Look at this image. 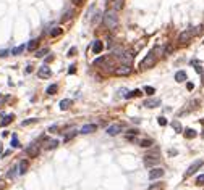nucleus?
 I'll return each instance as SVG.
<instances>
[{
    "label": "nucleus",
    "instance_id": "21",
    "mask_svg": "<svg viewBox=\"0 0 204 190\" xmlns=\"http://www.w3.org/2000/svg\"><path fill=\"white\" fill-rule=\"evenodd\" d=\"M63 34V29L62 28H53L52 31H50V37H58V35Z\"/></svg>",
    "mask_w": 204,
    "mask_h": 190
},
{
    "label": "nucleus",
    "instance_id": "4",
    "mask_svg": "<svg viewBox=\"0 0 204 190\" xmlns=\"http://www.w3.org/2000/svg\"><path fill=\"white\" fill-rule=\"evenodd\" d=\"M143 163H144V166H148V168H154L155 164H159L160 163V158H159L157 155H146L144 159H143Z\"/></svg>",
    "mask_w": 204,
    "mask_h": 190
},
{
    "label": "nucleus",
    "instance_id": "44",
    "mask_svg": "<svg viewBox=\"0 0 204 190\" xmlns=\"http://www.w3.org/2000/svg\"><path fill=\"white\" fill-rule=\"evenodd\" d=\"M57 129H58V126H52V127H50V129H49V132H55V131H57Z\"/></svg>",
    "mask_w": 204,
    "mask_h": 190
},
{
    "label": "nucleus",
    "instance_id": "48",
    "mask_svg": "<svg viewBox=\"0 0 204 190\" xmlns=\"http://www.w3.org/2000/svg\"><path fill=\"white\" fill-rule=\"evenodd\" d=\"M0 182H2V179H0Z\"/></svg>",
    "mask_w": 204,
    "mask_h": 190
},
{
    "label": "nucleus",
    "instance_id": "14",
    "mask_svg": "<svg viewBox=\"0 0 204 190\" xmlns=\"http://www.w3.org/2000/svg\"><path fill=\"white\" fill-rule=\"evenodd\" d=\"M143 105H144L146 108H155V106L160 105V98H151V100H146Z\"/></svg>",
    "mask_w": 204,
    "mask_h": 190
},
{
    "label": "nucleus",
    "instance_id": "45",
    "mask_svg": "<svg viewBox=\"0 0 204 190\" xmlns=\"http://www.w3.org/2000/svg\"><path fill=\"white\" fill-rule=\"evenodd\" d=\"M194 65H196V63H194ZM196 71H198V73H203V68H201L199 65H196Z\"/></svg>",
    "mask_w": 204,
    "mask_h": 190
},
{
    "label": "nucleus",
    "instance_id": "37",
    "mask_svg": "<svg viewBox=\"0 0 204 190\" xmlns=\"http://www.w3.org/2000/svg\"><path fill=\"white\" fill-rule=\"evenodd\" d=\"M71 15H73V11H67V13L62 16V21H67V19H70L71 18Z\"/></svg>",
    "mask_w": 204,
    "mask_h": 190
},
{
    "label": "nucleus",
    "instance_id": "9",
    "mask_svg": "<svg viewBox=\"0 0 204 190\" xmlns=\"http://www.w3.org/2000/svg\"><path fill=\"white\" fill-rule=\"evenodd\" d=\"M130 73H131V66H125V65H122L120 68L113 69V74H115V76H128Z\"/></svg>",
    "mask_w": 204,
    "mask_h": 190
},
{
    "label": "nucleus",
    "instance_id": "34",
    "mask_svg": "<svg viewBox=\"0 0 204 190\" xmlns=\"http://www.w3.org/2000/svg\"><path fill=\"white\" fill-rule=\"evenodd\" d=\"M16 169H18L16 166H15V168H11V169H10V171H8V174H7V177H10V179H13V177H15V176H16Z\"/></svg>",
    "mask_w": 204,
    "mask_h": 190
},
{
    "label": "nucleus",
    "instance_id": "41",
    "mask_svg": "<svg viewBox=\"0 0 204 190\" xmlns=\"http://www.w3.org/2000/svg\"><path fill=\"white\" fill-rule=\"evenodd\" d=\"M10 53V50H0V56H7Z\"/></svg>",
    "mask_w": 204,
    "mask_h": 190
},
{
    "label": "nucleus",
    "instance_id": "7",
    "mask_svg": "<svg viewBox=\"0 0 204 190\" xmlns=\"http://www.w3.org/2000/svg\"><path fill=\"white\" fill-rule=\"evenodd\" d=\"M37 76L41 77V79H49V77L52 76V71H50V68L47 65H42L37 69Z\"/></svg>",
    "mask_w": 204,
    "mask_h": 190
},
{
    "label": "nucleus",
    "instance_id": "39",
    "mask_svg": "<svg viewBox=\"0 0 204 190\" xmlns=\"http://www.w3.org/2000/svg\"><path fill=\"white\" fill-rule=\"evenodd\" d=\"M75 53H76V47H71V49L68 50V56H75Z\"/></svg>",
    "mask_w": 204,
    "mask_h": 190
},
{
    "label": "nucleus",
    "instance_id": "46",
    "mask_svg": "<svg viewBox=\"0 0 204 190\" xmlns=\"http://www.w3.org/2000/svg\"><path fill=\"white\" fill-rule=\"evenodd\" d=\"M186 89H188V90H191V89H193V84L188 82V84H186Z\"/></svg>",
    "mask_w": 204,
    "mask_h": 190
},
{
    "label": "nucleus",
    "instance_id": "29",
    "mask_svg": "<svg viewBox=\"0 0 204 190\" xmlns=\"http://www.w3.org/2000/svg\"><path fill=\"white\" fill-rule=\"evenodd\" d=\"M36 122H37V119H36V118H29V119H26V121H23V122H21V126H23V127H25V126H29V124H36Z\"/></svg>",
    "mask_w": 204,
    "mask_h": 190
},
{
    "label": "nucleus",
    "instance_id": "27",
    "mask_svg": "<svg viewBox=\"0 0 204 190\" xmlns=\"http://www.w3.org/2000/svg\"><path fill=\"white\" fill-rule=\"evenodd\" d=\"M141 95V90H133V92H128V93H125V98H131V97H139Z\"/></svg>",
    "mask_w": 204,
    "mask_h": 190
},
{
    "label": "nucleus",
    "instance_id": "30",
    "mask_svg": "<svg viewBox=\"0 0 204 190\" xmlns=\"http://www.w3.org/2000/svg\"><path fill=\"white\" fill-rule=\"evenodd\" d=\"M172 127L175 129V131L178 132V134H180V132H183V127H181V124H180L178 121H173V122H172Z\"/></svg>",
    "mask_w": 204,
    "mask_h": 190
},
{
    "label": "nucleus",
    "instance_id": "35",
    "mask_svg": "<svg viewBox=\"0 0 204 190\" xmlns=\"http://www.w3.org/2000/svg\"><path fill=\"white\" fill-rule=\"evenodd\" d=\"M144 92L148 93V95H154V93H155V90H154V87H151V86H146V87H144Z\"/></svg>",
    "mask_w": 204,
    "mask_h": 190
},
{
    "label": "nucleus",
    "instance_id": "8",
    "mask_svg": "<svg viewBox=\"0 0 204 190\" xmlns=\"http://www.w3.org/2000/svg\"><path fill=\"white\" fill-rule=\"evenodd\" d=\"M164 174H165V171L162 169V168H152V171L149 173V179L151 180L160 179V177H164Z\"/></svg>",
    "mask_w": 204,
    "mask_h": 190
},
{
    "label": "nucleus",
    "instance_id": "32",
    "mask_svg": "<svg viewBox=\"0 0 204 190\" xmlns=\"http://www.w3.org/2000/svg\"><path fill=\"white\" fill-rule=\"evenodd\" d=\"M11 147H13V148H20V142H18L16 135H13V137H11Z\"/></svg>",
    "mask_w": 204,
    "mask_h": 190
},
{
    "label": "nucleus",
    "instance_id": "15",
    "mask_svg": "<svg viewBox=\"0 0 204 190\" xmlns=\"http://www.w3.org/2000/svg\"><path fill=\"white\" fill-rule=\"evenodd\" d=\"M102 49H104L102 40H94V44H92V53H101Z\"/></svg>",
    "mask_w": 204,
    "mask_h": 190
},
{
    "label": "nucleus",
    "instance_id": "17",
    "mask_svg": "<svg viewBox=\"0 0 204 190\" xmlns=\"http://www.w3.org/2000/svg\"><path fill=\"white\" fill-rule=\"evenodd\" d=\"M71 105H73V100H70V98H65V100L60 102V110L65 111V110H68V108H70Z\"/></svg>",
    "mask_w": 204,
    "mask_h": 190
},
{
    "label": "nucleus",
    "instance_id": "31",
    "mask_svg": "<svg viewBox=\"0 0 204 190\" xmlns=\"http://www.w3.org/2000/svg\"><path fill=\"white\" fill-rule=\"evenodd\" d=\"M47 52H49V49H41V50H36V56H37V58H42V56L46 55Z\"/></svg>",
    "mask_w": 204,
    "mask_h": 190
},
{
    "label": "nucleus",
    "instance_id": "47",
    "mask_svg": "<svg viewBox=\"0 0 204 190\" xmlns=\"http://www.w3.org/2000/svg\"><path fill=\"white\" fill-rule=\"evenodd\" d=\"M0 155H2V145H0Z\"/></svg>",
    "mask_w": 204,
    "mask_h": 190
},
{
    "label": "nucleus",
    "instance_id": "24",
    "mask_svg": "<svg viewBox=\"0 0 204 190\" xmlns=\"http://www.w3.org/2000/svg\"><path fill=\"white\" fill-rule=\"evenodd\" d=\"M13 121V114H8V116H5L2 121H0V126H7V124H10V122Z\"/></svg>",
    "mask_w": 204,
    "mask_h": 190
},
{
    "label": "nucleus",
    "instance_id": "3",
    "mask_svg": "<svg viewBox=\"0 0 204 190\" xmlns=\"http://www.w3.org/2000/svg\"><path fill=\"white\" fill-rule=\"evenodd\" d=\"M199 32H201V28H196L194 31H183L181 34L178 35V42L180 44H188V42L191 40V37L196 35V34H199Z\"/></svg>",
    "mask_w": 204,
    "mask_h": 190
},
{
    "label": "nucleus",
    "instance_id": "2",
    "mask_svg": "<svg viewBox=\"0 0 204 190\" xmlns=\"http://www.w3.org/2000/svg\"><path fill=\"white\" fill-rule=\"evenodd\" d=\"M155 55H154V52H151V53H148V55L143 58V61L139 63V68L141 69H149V68H154V65H155Z\"/></svg>",
    "mask_w": 204,
    "mask_h": 190
},
{
    "label": "nucleus",
    "instance_id": "16",
    "mask_svg": "<svg viewBox=\"0 0 204 190\" xmlns=\"http://www.w3.org/2000/svg\"><path fill=\"white\" fill-rule=\"evenodd\" d=\"M109 2L112 3L113 10L118 11V10H122V8H123V2H125V0H109Z\"/></svg>",
    "mask_w": 204,
    "mask_h": 190
},
{
    "label": "nucleus",
    "instance_id": "18",
    "mask_svg": "<svg viewBox=\"0 0 204 190\" xmlns=\"http://www.w3.org/2000/svg\"><path fill=\"white\" fill-rule=\"evenodd\" d=\"M37 45H39V39H32V40H29V44L26 45V49H28L29 52H34V50L37 49Z\"/></svg>",
    "mask_w": 204,
    "mask_h": 190
},
{
    "label": "nucleus",
    "instance_id": "1",
    "mask_svg": "<svg viewBox=\"0 0 204 190\" xmlns=\"http://www.w3.org/2000/svg\"><path fill=\"white\" fill-rule=\"evenodd\" d=\"M102 23H104V26H106L107 29L113 31V29L118 26V16H117V10H113V8L106 10L104 18H102Z\"/></svg>",
    "mask_w": 204,
    "mask_h": 190
},
{
    "label": "nucleus",
    "instance_id": "26",
    "mask_svg": "<svg viewBox=\"0 0 204 190\" xmlns=\"http://www.w3.org/2000/svg\"><path fill=\"white\" fill-rule=\"evenodd\" d=\"M25 49H26V45H20V47H16V49H13L11 50V55H20V53H23L25 52Z\"/></svg>",
    "mask_w": 204,
    "mask_h": 190
},
{
    "label": "nucleus",
    "instance_id": "5",
    "mask_svg": "<svg viewBox=\"0 0 204 190\" xmlns=\"http://www.w3.org/2000/svg\"><path fill=\"white\" fill-rule=\"evenodd\" d=\"M118 60H120V63H122V65L131 66V65H133V53H131V52H123L122 55L118 56Z\"/></svg>",
    "mask_w": 204,
    "mask_h": 190
},
{
    "label": "nucleus",
    "instance_id": "42",
    "mask_svg": "<svg viewBox=\"0 0 204 190\" xmlns=\"http://www.w3.org/2000/svg\"><path fill=\"white\" fill-rule=\"evenodd\" d=\"M73 3L75 5H83L84 3V0H73Z\"/></svg>",
    "mask_w": 204,
    "mask_h": 190
},
{
    "label": "nucleus",
    "instance_id": "43",
    "mask_svg": "<svg viewBox=\"0 0 204 190\" xmlns=\"http://www.w3.org/2000/svg\"><path fill=\"white\" fill-rule=\"evenodd\" d=\"M52 60H53V55H49V56H47V58H46V63H50V61H52Z\"/></svg>",
    "mask_w": 204,
    "mask_h": 190
},
{
    "label": "nucleus",
    "instance_id": "11",
    "mask_svg": "<svg viewBox=\"0 0 204 190\" xmlns=\"http://www.w3.org/2000/svg\"><path fill=\"white\" fill-rule=\"evenodd\" d=\"M122 129H123V126H122V124H112L110 127H107V134L113 137V135L120 134V132H122Z\"/></svg>",
    "mask_w": 204,
    "mask_h": 190
},
{
    "label": "nucleus",
    "instance_id": "40",
    "mask_svg": "<svg viewBox=\"0 0 204 190\" xmlns=\"http://www.w3.org/2000/svg\"><path fill=\"white\" fill-rule=\"evenodd\" d=\"M68 73H70V74H75V73H76V65H71L70 69H68Z\"/></svg>",
    "mask_w": 204,
    "mask_h": 190
},
{
    "label": "nucleus",
    "instance_id": "20",
    "mask_svg": "<svg viewBox=\"0 0 204 190\" xmlns=\"http://www.w3.org/2000/svg\"><path fill=\"white\" fill-rule=\"evenodd\" d=\"M139 145L143 147V148H148V147L154 145V142H152L151 138H143V140H139Z\"/></svg>",
    "mask_w": 204,
    "mask_h": 190
},
{
    "label": "nucleus",
    "instance_id": "33",
    "mask_svg": "<svg viewBox=\"0 0 204 190\" xmlns=\"http://www.w3.org/2000/svg\"><path fill=\"white\" fill-rule=\"evenodd\" d=\"M75 135H76V132H70V134H67V135H65V137H63V143H67V142H70L71 138L75 137Z\"/></svg>",
    "mask_w": 204,
    "mask_h": 190
},
{
    "label": "nucleus",
    "instance_id": "10",
    "mask_svg": "<svg viewBox=\"0 0 204 190\" xmlns=\"http://www.w3.org/2000/svg\"><path fill=\"white\" fill-rule=\"evenodd\" d=\"M26 155H28L29 158H36V156L39 155V145H36V143L29 145L28 148H26Z\"/></svg>",
    "mask_w": 204,
    "mask_h": 190
},
{
    "label": "nucleus",
    "instance_id": "28",
    "mask_svg": "<svg viewBox=\"0 0 204 190\" xmlns=\"http://www.w3.org/2000/svg\"><path fill=\"white\" fill-rule=\"evenodd\" d=\"M57 147H58V140H52V142H49V143L46 145V148L47 150H53V148H57Z\"/></svg>",
    "mask_w": 204,
    "mask_h": 190
},
{
    "label": "nucleus",
    "instance_id": "13",
    "mask_svg": "<svg viewBox=\"0 0 204 190\" xmlns=\"http://www.w3.org/2000/svg\"><path fill=\"white\" fill-rule=\"evenodd\" d=\"M109 56H101V58H97L94 61V66H102V68H112V66L109 65Z\"/></svg>",
    "mask_w": 204,
    "mask_h": 190
},
{
    "label": "nucleus",
    "instance_id": "22",
    "mask_svg": "<svg viewBox=\"0 0 204 190\" xmlns=\"http://www.w3.org/2000/svg\"><path fill=\"white\" fill-rule=\"evenodd\" d=\"M28 161H26V159H21V161H20V174H25L26 173V169H28Z\"/></svg>",
    "mask_w": 204,
    "mask_h": 190
},
{
    "label": "nucleus",
    "instance_id": "36",
    "mask_svg": "<svg viewBox=\"0 0 204 190\" xmlns=\"http://www.w3.org/2000/svg\"><path fill=\"white\" fill-rule=\"evenodd\" d=\"M196 184H198V185H204V174L198 176V179H196Z\"/></svg>",
    "mask_w": 204,
    "mask_h": 190
},
{
    "label": "nucleus",
    "instance_id": "19",
    "mask_svg": "<svg viewBox=\"0 0 204 190\" xmlns=\"http://www.w3.org/2000/svg\"><path fill=\"white\" fill-rule=\"evenodd\" d=\"M175 81L177 82H185V81H186V73H185V71H178V73L175 74Z\"/></svg>",
    "mask_w": 204,
    "mask_h": 190
},
{
    "label": "nucleus",
    "instance_id": "6",
    "mask_svg": "<svg viewBox=\"0 0 204 190\" xmlns=\"http://www.w3.org/2000/svg\"><path fill=\"white\" fill-rule=\"evenodd\" d=\"M204 164V159H198V161H194L193 163V164H191L190 166V168H188V169H186V173H185V176H193V174L194 173H196V171L198 169H199V168H201V166H203Z\"/></svg>",
    "mask_w": 204,
    "mask_h": 190
},
{
    "label": "nucleus",
    "instance_id": "25",
    "mask_svg": "<svg viewBox=\"0 0 204 190\" xmlns=\"http://www.w3.org/2000/svg\"><path fill=\"white\" fill-rule=\"evenodd\" d=\"M57 90H58V86H57V84H52V86L47 87V93H49V95H55Z\"/></svg>",
    "mask_w": 204,
    "mask_h": 190
},
{
    "label": "nucleus",
    "instance_id": "23",
    "mask_svg": "<svg viewBox=\"0 0 204 190\" xmlns=\"http://www.w3.org/2000/svg\"><path fill=\"white\" fill-rule=\"evenodd\" d=\"M185 137L186 138H194L196 137V131H194V129H185Z\"/></svg>",
    "mask_w": 204,
    "mask_h": 190
},
{
    "label": "nucleus",
    "instance_id": "38",
    "mask_svg": "<svg viewBox=\"0 0 204 190\" xmlns=\"http://www.w3.org/2000/svg\"><path fill=\"white\" fill-rule=\"evenodd\" d=\"M157 122H159L160 126H165V124H167V119H165L164 116H160V118H157Z\"/></svg>",
    "mask_w": 204,
    "mask_h": 190
},
{
    "label": "nucleus",
    "instance_id": "12",
    "mask_svg": "<svg viewBox=\"0 0 204 190\" xmlns=\"http://www.w3.org/2000/svg\"><path fill=\"white\" fill-rule=\"evenodd\" d=\"M97 131V126L96 124H84L83 127H81L79 134H92V132Z\"/></svg>",
    "mask_w": 204,
    "mask_h": 190
}]
</instances>
